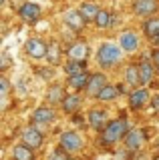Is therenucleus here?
I'll return each mask as SVG.
<instances>
[{
  "mask_svg": "<svg viewBox=\"0 0 159 160\" xmlns=\"http://www.w3.org/2000/svg\"><path fill=\"white\" fill-rule=\"evenodd\" d=\"M119 58H121V46H115L111 42H105L97 52V60L103 68H111L119 62Z\"/></svg>",
  "mask_w": 159,
  "mask_h": 160,
  "instance_id": "nucleus-2",
  "label": "nucleus"
},
{
  "mask_svg": "<svg viewBox=\"0 0 159 160\" xmlns=\"http://www.w3.org/2000/svg\"><path fill=\"white\" fill-rule=\"evenodd\" d=\"M12 158L14 160H34V152L26 144H18L12 148Z\"/></svg>",
  "mask_w": 159,
  "mask_h": 160,
  "instance_id": "nucleus-18",
  "label": "nucleus"
},
{
  "mask_svg": "<svg viewBox=\"0 0 159 160\" xmlns=\"http://www.w3.org/2000/svg\"><path fill=\"white\" fill-rule=\"evenodd\" d=\"M58 54H61V48H58L57 44H52V46L48 48V54H47V56H48V62L57 64L58 62Z\"/></svg>",
  "mask_w": 159,
  "mask_h": 160,
  "instance_id": "nucleus-27",
  "label": "nucleus"
},
{
  "mask_svg": "<svg viewBox=\"0 0 159 160\" xmlns=\"http://www.w3.org/2000/svg\"><path fill=\"white\" fill-rule=\"evenodd\" d=\"M125 78L129 84H141V78H139V66H129L125 70Z\"/></svg>",
  "mask_w": 159,
  "mask_h": 160,
  "instance_id": "nucleus-26",
  "label": "nucleus"
},
{
  "mask_svg": "<svg viewBox=\"0 0 159 160\" xmlns=\"http://www.w3.org/2000/svg\"><path fill=\"white\" fill-rule=\"evenodd\" d=\"M89 124H91V128L95 130H103L107 126V112L101 108H95L89 112Z\"/></svg>",
  "mask_w": 159,
  "mask_h": 160,
  "instance_id": "nucleus-11",
  "label": "nucleus"
},
{
  "mask_svg": "<svg viewBox=\"0 0 159 160\" xmlns=\"http://www.w3.org/2000/svg\"><path fill=\"white\" fill-rule=\"evenodd\" d=\"M153 74H155L153 62H149V60L143 58L141 62H139V78H141V84H149L153 80Z\"/></svg>",
  "mask_w": 159,
  "mask_h": 160,
  "instance_id": "nucleus-17",
  "label": "nucleus"
},
{
  "mask_svg": "<svg viewBox=\"0 0 159 160\" xmlns=\"http://www.w3.org/2000/svg\"><path fill=\"white\" fill-rule=\"evenodd\" d=\"M87 20L83 18V14L79 12V10H69V12H64V24H67L69 28L77 30V32H81L83 26H85Z\"/></svg>",
  "mask_w": 159,
  "mask_h": 160,
  "instance_id": "nucleus-10",
  "label": "nucleus"
},
{
  "mask_svg": "<svg viewBox=\"0 0 159 160\" xmlns=\"http://www.w3.org/2000/svg\"><path fill=\"white\" fill-rule=\"evenodd\" d=\"M51 160H71V158H69V152L64 148H57L51 154Z\"/></svg>",
  "mask_w": 159,
  "mask_h": 160,
  "instance_id": "nucleus-28",
  "label": "nucleus"
},
{
  "mask_svg": "<svg viewBox=\"0 0 159 160\" xmlns=\"http://www.w3.org/2000/svg\"><path fill=\"white\" fill-rule=\"evenodd\" d=\"M143 30H145V34L149 38H155V36H159V18L155 16V18H147L145 20V24H143Z\"/></svg>",
  "mask_w": 159,
  "mask_h": 160,
  "instance_id": "nucleus-21",
  "label": "nucleus"
},
{
  "mask_svg": "<svg viewBox=\"0 0 159 160\" xmlns=\"http://www.w3.org/2000/svg\"><path fill=\"white\" fill-rule=\"evenodd\" d=\"M147 102H149V90L147 88H137V90H133L131 96H129V106L133 110L143 108Z\"/></svg>",
  "mask_w": 159,
  "mask_h": 160,
  "instance_id": "nucleus-9",
  "label": "nucleus"
},
{
  "mask_svg": "<svg viewBox=\"0 0 159 160\" xmlns=\"http://www.w3.org/2000/svg\"><path fill=\"white\" fill-rule=\"evenodd\" d=\"M111 22H113V14L109 12V10H101V12H99V16L95 18V24H97L99 28H107Z\"/></svg>",
  "mask_w": 159,
  "mask_h": 160,
  "instance_id": "nucleus-25",
  "label": "nucleus"
},
{
  "mask_svg": "<svg viewBox=\"0 0 159 160\" xmlns=\"http://www.w3.org/2000/svg\"><path fill=\"white\" fill-rule=\"evenodd\" d=\"M143 144H145V134H143V130H139V128L129 130L127 136H125V146H127V150H139Z\"/></svg>",
  "mask_w": 159,
  "mask_h": 160,
  "instance_id": "nucleus-7",
  "label": "nucleus"
},
{
  "mask_svg": "<svg viewBox=\"0 0 159 160\" xmlns=\"http://www.w3.org/2000/svg\"><path fill=\"white\" fill-rule=\"evenodd\" d=\"M8 66H10V58L6 54H2V68H8Z\"/></svg>",
  "mask_w": 159,
  "mask_h": 160,
  "instance_id": "nucleus-30",
  "label": "nucleus"
},
{
  "mask_svg": "<svg viewBox=\"0 0 159 160\" xmlns=\"http://www.w3.org/2000/svg\"><path fill=\"white\" fill-rule=\"evenodd\" d=\"M69 58L71 60H81V62H85V58L89 56V46L85 42H74L71 48L67 50Z\"/></svg>",
  "mask_w": 159,
  "mask_h": 160,
  "instance_id": "nucleus-14",
  "label": "nucleus"
},
{
  "mask_svg": "<svg viewBox=\"0 0 159 160\" xmlns=\"http://www.w3.org/2000/svg\"><path fill=\"white\" fill-rule=\"evenodd\" d=\"M52 120H54V110L48 108V106L36 108L34 114H32V122L34 124H48V122H52Z\"/></svg>",
  "mask_w": 159,
  "mask_h": 160,
  "instance_id": "nucleus-13",
  "label": "nucleus"
},
{
  "mask_svg": "<svg viewBox=\"0 0 159 160\" xmlns=\"http://www.w3.org/2000/svg\"><path fill=\"white\" fill-rule=\"evenodd\" d=\"M79 12L83 14V18L87 20V22H95V18L99 16V12H101V8L97 6L95 2H91V0H87V2H83L81 4V8H79Z\"/></svg>",
  "mask_w": 159,
  "mask_h": 160,
  "instance_id": "nucleus-16",
  "label": "nucleus"
},
{
  "mask_svg": "<svg viewBox=\"0 0 159 160\" xmlns=\"http://www.w3.org/2000/svg\"><path fill=\"white\" fill-rule=\"evenodd\" d=\"M18 16H20L24 22L34 24L41 18V6H38V4H32V2H24L22 6L18 8Z\"/></svg>",
  "mask_w": 159,
  "mask_h": 160,
  "instance_id": "nucleus-4",
  "label": "nucleus"
},
{
  "mask_svg": "<svg viewBox=\"0 0 159 160\" xmlns=\"http://www.w3.org/2000/svg\"><path fill=\"white\" fill-rule=\"evenodd\" d=\"M153 64H157V68H159V50L153 52Z\"/></svg>",
  "mask_w": 159,
  "mask_h": 160,
  "instance_id": "nucleus-31",
  "label": "nucleus"
},
{
  "mask_svg": "<svg viewBox=\"0 0 159 160\" xmlns=\"http://www.w3.org/2000/svg\"><path fill=\"white\" fill-rule=\"evenodd\" d=\"M89 80H91V76L87 72L74 74V76H69V86L74 88V90H83V88L89 86Z\"/></svg>",
  "mask_w": 159,
  "mask_h": 160,
  "instance_id": "nucleus-19",
  "label": "nucleus"
},
{
  "mask_svg": "<svg viewBox=\"0 0 159 160\" xmlns=\"http://www.w3.org/2000/svg\"><path fill=\"white\" fill-rule=\"evenodd\" d=\"M22 144L30 146L32 150H34V148H38V146L42 144V134L38 132L36 128H32V126L24 128V130H22Z\"/></svg>",
  "mask_w": 159,
  "mask_h": 160,
  "instance_id": "nucleus-8",
  "label": "nucleus"
},
{
  "mask_svg": "<svg viewBox=\"0 0 159 160\" xmlns=\"http://www.w3.org/2000/svg\"><path fill=\"white\" fill-rule=\"evenodd\" d=\"M119 46H121V50H125V52H135L137 46H139V40L135 36V32H123L121 38H119Z\"/></svg>",
  "mask_w": 159,
  "mask_h": 160,
  "instance_id": "nucleus-12",
  "label": "nucleus"
},
{
  "mask_svg": "<svg viewBox=\"0 0 159 160\" xmlns=\"http://www.w3.org/2000/svg\"><path fill=\"white\" fill-rule=\"evenodd\" d=\"M26 52H28V56H32L34 60H41L48 54V46L41 38H30V40H26Z\"/></svg>",
  "mask_w": 159,
  "mask_h": 160,
  "instance_id": "nucleus-5",
  "label": "nucleus"
},
{
  "mask_svg": "<svg viewBox=\"0 0 159 160\" xmlns=\"http://www.w3.org/2000/svg\"><path fill=\"white\" fill-rule=\"evenodd\" d=\"M105 74H93L91 80H89V86H87V92L91 94V96H99V92H101L103 88L107 86L105 82Z\"/></svg>",
  "mask_w": 159,
  "mask_h": 160,
  "instance_id": "nucleus-15",
  "label": "nucleus"
},
{
  "mask_svg": "<svg viewBox=\"0 0 159 160\" xmlns=\"http://www.w3.org/2000/svg\"><path fill=\"white\" fill-rule=\"evenodd\" d=\"M61 148H64L67 152H77L83 148V136L74 130H69L61 136Z\"/></svg>",
  "mask_w": 159,
  "mask_h": 160,
  "instance_id": "nucleus-3",
  "label": "nucleus"
},
{
  "mask_svg": "<svg viewBox=\"0 0 159 160\" xmlns=\"http://www.w3.org/2000/svg\"><path fill=\"white\" fill-rule=\"evenodd\" d=\"M153 108L159 110V96H157V98H153Z\"/></svg>",
  "mask_w": 159,
  "mask_h": 160,
  "instance_id": "nucleus-32",
  "label": "nucleus"
},
{
  "mask_svg": "<svg viewBox=\"0 0 159 160\" xmlns=\"http://www.w3.org/2000/svg\"><path fill=\"white\" fill-rule=\"evenodd\" d=\"M157 148H159V144H157Z\"/></svg>",
  "mask_w": 159,
  "mask_h": 160,
  "instance_id": "nucleus-34",
  "label": "nucleus"
},
{
  "mask_svg": "<svg viewBox=\"0 0 159 160\" xmlns=\"http://www.w3.org/2000/svg\"><path fill=\"white\" fill-rule=\"evenodd\" d=\"M153 42H155L157 46H159V36H155V38H153Z\"/></svg>",
  "mask_w": 159,
  "mask_h": 160,
  "instance_id": "nucleus-33",
  "label": "nucleus"
},
{
  "mask_svg": "<svg viewBox=\"0 0 159 160\" xmlns=\"http://www.w3.org/2000/svg\"><path fill=\"white\" fill-rule=\"evenodd\" d=\"M64 96H67V94H64V88L63 86H51V88H48V92H47L48 102H52V104H57V102L63 104Z\"/></svg>",
  "mask_w": 159,
  "mask_h": 160,
  "instance_id": "nucleus-22",
  "label": "nucleus"
},
{
  "mask_svg": "<svg viewBox=\"0 0 159 160\" xmlns=\"http://www.w3.org/2000/svg\"><path fill=\"white\" fill-rule=\"evenodd\" d=\"M0 88H2V96H8V90H10V86H8V80L6 78H0Z\"/></svg>",
  "mask_w": 159,
  "mask_h": 160,
  "instance_id": "nucleus-29",
  "label": "nucleus"
},
{
  "mask_svg": "<svg viewBox=\"0 0 159 160\" xmlns=\"http://www.w3.org/2000/svg\"><path fill=\"white\" fill-rule=\"evenodd\" d=\"M101 142L103 144H115L119 142L121 138L127 136L129 132V122L125 118H119V120H113V122H107V126L101 130Z\"/></svg>",
  "mask_w": 159,
  "mask_h": 160,
  "instance_id": "nucleus-1",
  "label": "nucleus"
},
{
  "mask_svg": "<svg viewBox=\"0 0 159 160\" xmlns=\"http://www.w3.org/2000/svg\"><path fill=\"white\" fill-rule=\"evenodd\" d=\"M119 96V88L117 86H111V84H107L105 88L101 90V92H99V100H103V102H109V100H115Z\"/></svg>",
  "mask_w": 159,
  "mask_h": 160,
  "instance_id": "nucleus-24",
  "label": "nucleus"
},
{
  "mask_svg": "<svg viewBox=\"0 0 159 160\" xmlns=\"http://www.w3.org/2000/svg\"><path fill=\"white\" fill-rule=\"evenodd\" d=\"M63 108L64 112H77L81 108V96L79 94H67L63 100Z\"/></svg>",
  "mask_w": 159,
  "mask_h": 160,
  "instance_id": "nucleus-20",
  "label": "nucleus"
},
{
  "mask_svg": "<svg viewBox=\"0 0 159 160\" xmlns=\"http://www.w3.org/2000/svg\"><path fill=\"white\" fill-rule=\"evenodd\" d=\"M64 72H67L69 76L85 72V62H81V60H69V62L64 64Z\"/></svg>",
  "mask_w": 159,
  "mask_h": 160,
  "instance_id": "nucleus-23",
  "label": "nucleus"
},
{
  "mask_svg": "<svg viewBox=\"0 0 159 160\" xmlns=\"http://www.w3.org/2000/svg\"><path fill=\"white\" fill-rule=\"evenodd\" d=\"M157 8H159L157 0H135V4H133V10L137 16H151L157 12Z\"/></svg>",
  "mask_w": 159,
  "mask_h": 160,
  "instance_id": "nucleus-6",
  "label": "nucleus"
}]
</instances>
